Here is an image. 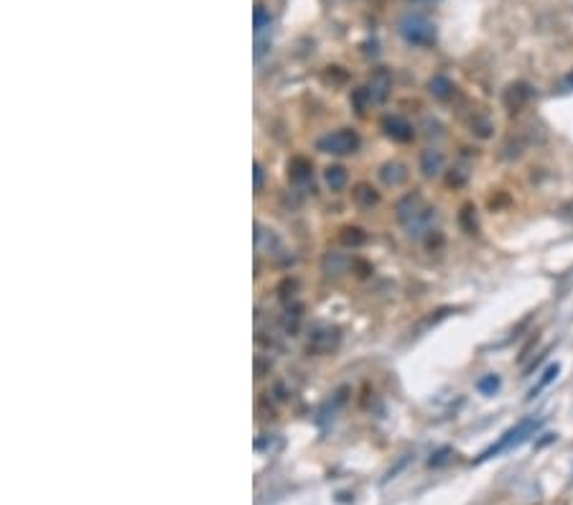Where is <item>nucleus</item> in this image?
<instances>
[{"mask_svg":"<svg viewBox=\"0 0 573 505\" xmlns=\"http://www.w3.org/2000/svg\"><path fill=\"white\" fill-rule=\"evenodd\" d=\"M395 212H398L400 225L408 230L411 237H421V235H426L430 230V225H433V220H436V209H430L428 204L423 202L421 194H408V197H403L398 202Z\"/></svg>","mask_w":573,"mask_h":505,"instance_id":"nucleus-1","label":"nucleus"},{"mask_svg":"<svg viewBox=\"0 0 573 505\" xmlns=\"http://www.w3.org/2000/svg\"><path fill=\"white\" fill-rule=\"evenodd\" d=\"M537 424H540V419H535V416H528V419H522V421H517V424L512 426V429H507V432L502 434L500 439L489 447V449H484L482 454H479V460H489V457H497V454H504V451H510L512 447H517V444H522L525 439H528L530 434L535 432Z\"/></svg>","mask_w":573,"mask_h":505,"instance_id":"nucleus-2","label":"nucleus"},{"mask_svg":"<svg viewBox=\"0 0 573 505\" xmlns=\"http://www.w3.org/2000/svg\"><path fill=\"white\" fill-rule=\"evenodd\" d=\"M316 145H319V151H324V154L347 156V154H354L359 148V136L354 130H350V128H341V130H334L329 136H324Z\"/></svg>","mask_w":573,"mask_h":505,"instance_id":"nucleus-3","label":"nucleus"},{"mask_svg":"<svg viewBox=\"0 0 573 505\" xmlns=\"http://www.w3.org/2000/svg\"><path fill=\"white\" fill-rule=\"evenodd\" d=\"M403 34L411 38L413 44H426V41L433 38V26L423 19H411L408 23H403Z\"/></svg>","mask_w":573,"mask_h":505,"instance_id":"nucleus-4","label":"nucleus"},{"mask_svg":"<svg viewBox=\"0 0 573 505\" xmlns=\"http://www.w3.org/2000/svg\"><path fill=\"white\" fill-rule=\"evenodd\" d=\"M382 128H385V133L393 138V141H411L413 138V126L400 115H387Z\"/></svg>","mask_w":573,"mask_h":505,"instance_id":"nucleus-5","label":"nucleus"},{"mask_svg":"<svg viewBox=\"0 0 573 505\" xmlns=\"http://www.w3.org/2000/svg\"><path fill=\"white\" fill-rule=\"evenodd\" d=\"M421 172L426 174V176H439V174L443 172V156H441V151H436V148H428V151H423V156H421Z\"/></svg>","mask_w":573,"mask_h":505,"instance_id":"nucleus-6","label":"nucleus"},{"mask_svg":"<svg viewBox=\"0 0 573 505\" xmlns=\"http://www.w3.org/2000/svg\"><path fill=\"white\" fill-rule=\"evenodd\" d=\"M380 176H382V181H385L387 187H398V184H403L405 179H408V172H405L403 163H385L382 166V172H380Z\"/></svg>","mask_w":573,"mask_h":505,"instance_id":"nucleus-7","label":"nucleus"},{"mask_svg":"<svg viewBox=\"0 0 573 505\" xmlns=\"http://www.w3.org/2000/svg\"><path fill=\"white\" fill-rule=\"evenodd\" d=\"M288 169H291V176H293L296 184H301V187L311 184V163L306 161V158H293Z\"/></svg>","mask_w":573,"mask_h":505,"instance_id":"nucleus-8","label":"nucleus"},{"mask_svg":"<svg viewBox=\"0 0 573 505\" xmlns=\"http://www.w3.org/2000/svg\"><path fill=\"white\" fill-rule=\"evenodd\" d=\"M387 90H390V77L387 72H377V77L369 82V97L372 102H382L387 97Z\"/></svg>","mask_w":573,"mask_h":505,"instance_id":"nucleus-9","label":"nucleus"},{"mask_svg":"<svg viewBox=\"0 0 573 505\" xmlns=\"http://www.w3.org/2000/svg\"><path fill=\"white\" fill-rule=\"evenodd\" d=\"M326 184H329L334 191L344 189V187H347V172H344L341 166H329V169H326Z\"/></svg>","mask_w":573,"mask_h":505,"instance_id":"nucleus-10","label":"nucleus"},{"mask_svg":"<svg viewBox=\"0 0 573 505\" xmlns=\"http://www.w3.org/2000/svg\"><path fill=\"white\" fill-rule=\"evenodd\" d=\"M558 373H561V365H558V362H555V365H550V368L546 370V373H543V378L537 380L535 386H533V390H530V398H535L537 393H540V390H546L548 386H550V383H553L555 378H558Z\"/></svg>","mask_w":573,"mask_h":505,"instance_id":"nucleus-11","label":"nucleus"},{"mask_svg":"<svg viewBox=\"0 0 573 505\" xmlns=\"http://www.w3.org/2000/svg\"><path fill=\"white\" fill-rule=\"evenodd\" d=\"M354 199H357L359 204H365V207H372V204H377V194L375 189H369L367 184H359L357 191H354Z\"/></svg>","mask_w":573,"mask_h":505,"instance_id":"nucleus-12","label":"nucleus"},{"mask_svg":"<svg viewBox=\"0 0 573 505\" xmlns=\"http://www.w3.org/2000/svg\"><path fill=\"white\" fill-rule=\"evenodd\" d=\"M500 386H502L500 375H484V378L476 383V388L482 390L484 396H494V393L500 390Z\"/></svg>","mask_w":573,"mask_h":505,"instance_id":"nucleus-13","label":"nucleus"},{"mask_svg":"<svg viewBox=\"0 0 573 505\" xmlns=\"http://www.w3.org/2000/svg\"><path fill=\"white\" fill-rule=\"evenodd\" d=\"M260 187H263V166L255 163V189H260Z\"/></svg>","mask_w":573,"mask_h":505,"instance_id":"nucleus-14","label":"nucleus"}]
</instances>
